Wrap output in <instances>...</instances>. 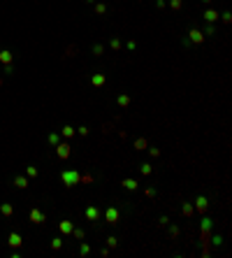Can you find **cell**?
<instances>
[{"label":"cell","mask_w":232,"mask_h":258,"mask_svg":"<svg viewBox=\"0 0 232 258\" xmlns=\"http://www.w3.org/2000/svg\"><path fill=\"white\" fill-rule=\"evenodd\" d=\"M188 37H190V42H195V44H200V42H204V35H202V30H197V28H190V33H188Z\"/></svg>","instance_id":"cell-1"},{"label":"cell","mask_w":232,"mask_h":258,"mask_svg":"<svg viewBox=\"0 0 232 258\" xmlns=\"http://www.w3.org/2000/svg\"><path fill=\"white\" fill-rule=\"evenodd\" d=\"M107 221H109L111 226H116V221H118V209H116V207H109V209H107Z\"/></svg>","instance_id":"cell-2"},{"label":"cell","mask_w":232,"mask_h":258,"mask_svg":"<svg viewBox=\"0 0 232 258\" xmlns=\"http://www.w3.org/2000/svg\"><path fill=\"white\" fill-rule=\"evenodd\" d=\"M63 181H65L67 186H72L74 181H79V174L77 172H63Z\"/></svg>","instance_id":"cell-3"},{"label":"cell","mask_w":232,"mask_h":258,"mask_svg":"<svg viewBox=\"0 0 232 258\" xmlns=\"http://www.w3.org/2000/svg\"><path fill=\"white\" fill-rule=\"evenodd\" d=\"M86 219H88V221H98L100 219V209L98 207H88V209H86Z\"/></svg>","instance_id":"cell-4"},{"label":"cell","mask_w":232,"mask_h":258,"mask_svg":"<svg viewBox=\"0 0 232 258\" xmlns=\"http://www.w3.org/2000/svg\"><path fill=\"white\" fill-rule=\"evenodd\" d=\"M216 19H218V12H216V9H207V12H204V21L211 23V21H216Z\"/></svg>","instance_id":"cell-5"},{"label":"cell","mask_w":232,"mask_h":258,"mask_svg":"<svg viewBox=\"0 0 232 258\" xmlns=\"http://www.w3.org/2000/svg\"><path fill=\"white\" fill-rule=\"evenodd\" d=\"M195 207H197L200 212H207V198L204 195H200L197 200H195Z\"/></svg>","instance_id":"cell-6"},{"label":"cell","mask_w":232,"mask_h":258,"mask_svg":"<svg viewBox=\"0 0 232 258\" xmlns=\"http://www.w3.org/2000/svg\"><path fill=\"white\" fill-rule=\"evenodd\" d=\"M123 186H126L128 191H135V189H137V181H135V179H123Z\"/></svg>","instance_id":"cell-7"},{"label":"cell","mask_w":232,"mask_h":258,"mask_svg":"<svg viewBox=\"0 0 232 258\" xmlns=\"http://www.w3.org/2000/svg\"><path fill=\"white\" fill-rule=\"evenodd\" d=\"M135 149H139V151H142V149H146V140L137 137V140H135Z\"/></svg>","instance_id":"cell-8"},{"label":"cell","mask_w":232,"mask_h":258,"mask_svg":"<svg viewBox=\"0 0 232 258\" xmlns=\"http://www.w3.org/2000/svg\"><path fill=\"white\" fill-rule=\"evenodd\" d=\"M139 172H142V174H151V172H153V167H151L149 163H144V165L139 167Z\"/></svg>","instance_id":"cell-9"},{"label":"cell","mask_w":232,"mask_h":258,"mask_svg":"<svg viewBox=\"0 0 232 258\" xmlns=\"http://www.w3.org/2000/svg\"><path fill=\"white\" fill-rule=\"evenodd\" d=\"M118 105H121V107H128V105H130V98L128 96H118Z\"/></svg>","instance_id":"cell-10"},{"label":"cell","mask_w":232,"mask_h":258,"mask_svg":"<svg viewBox=\"0 0 232 258\" xmlns=\"http://www.w3.org/2000/svg\"><path fill=\"white\" fill-rule=\"evenodd\" d=\"M93 84H95V86H102V84H104V74H95V77H93Z\"/></svg>","instance_id":"cell-11"},{"label":"cell","mask_w":232,"mask_h":258,"mask_svg":"<svg viewBox=\"0 0 232 258\" xmlns=\"http://www.w3.org/2000/svg\"><path fill=\"white\" fill-rule=\"evenodd\" d=\"M61 230H63V232H70V230H72V223H70V221H63V223H61Z\"/></svg>","instance_id":"cell-12"},{"label":"cell","mask_w":232,"mask_h":258,"mask_svg":"<svg viewBox=\"0 0 232 258\" xmlns=\"http://www.w3.org/2000/svg\"><path fill=\"white\" fill-rule=\"evenodd\" d=\"M183 214H186V216H190V214H193V207H190L188 202H183Z\"/></svg>","instance_id":"cell-13"},{"label":"cell","mask_w":232,"mask_h":258,"mask_svg":"<svg viewBox=\"0 0 232 258\" xmlns=\"http://www.w3.org/2000/svg\"><path fill=\"white\" fill-rule=\"evenodd\" d=\"M58 149H61V151H58V154H61V156H63V158H67V156H70V151H67V147H65V144H63V147H58Z\"/></svg>","instance_id":"cell-14"},{"label":"cell","mask_w":232,"mask_h":258,"mask_svg":"<svg viewBox=\"0 0 232 258\" xmlns=\"http://www.w3.org/2000/svg\"><path fill=\"white\" fill-rule=\"evenodd\" d=\"M63 135H65V137H72V135H74V130L70 128V126H65V128H63Z\"/></svg>","instance_id":"cell-15"},{"label":"cell","mask_w":232,"mask_h":258,"mask_svg":"<svg viewBox=\"0 0 232 258\" xmlns=\"http://www.w3.org/2000/svg\"><path fill=\"white\" fill-rule=\"evenodd\" d=\"M102 51H104V49H102V44H95V47H93V54H95V56H100Z\"/></svg>","instance_id":"cell-16"},{"label":"cell","mask_w":232,"mask_h":258,"mask_svg":"<svg viewBox=\"0 0 232 258\" xmlns=\"http://www.w3.org/2000/svg\"><path fill=\"white\" fill-rule=\"evenodd\" d=\"M88 251H91V247H88V244H81V256H86Z\"/></svg>","instance_id":"cell-17"},{"label":"cell","mask_w":232,"mask_h":258,"mask_svg":"<svg viewBox=\"0 0 232 258\" xmlns=\"http://www.w3.org/2000/svg\"><path fill=\"white\" fill-rule=\"evenodd\" d=\"M181 5H183L181 0H172V7H174V9H181Z\"/></svg>","instance_id":"cell-18"},{"label":"cell","mask_w":232,"mask_h":258,"mask_svg":"<svg viewBox=\"0 0 232 258\" xmlns=\"http://www.w3.org/2000/svg\"><path fill=\"white\" fill-rule=\"evenodd\" d=\"M95 12H98V14H104V12H107V7H104V5H98V7H95Z\"/></svg>","instance_id":"cell-19"},{"label":"cell","mask_w":232,"mask_h":258,"mask_svg":"<svg viewBox=\"0 0 232 258\" xmlns=\"http://www.w3.org/2000/svg\"><path fill=\"white\" fill-rule=\"evenodd\" d=\"M111 47H114V49H121V42H118V40L114 37V40H111Z\"/></svg>","instance_id":"cell-20"},{"label":"cell","mask_w":232,"mask_h":258,"mask_svg":"<svg viewBox=\"0 0 232 258\" xmlns=\"http://www.w3.org/2000/svg\"><path fill=\"white\" fill-rule=\"evenodd\" d=\"M9 242H12V244H14V247H16V244H21V242H19V237H16V235H12V237H9Z\"/></svg>","instance_id":"cell-21"},{"label":"cell","mask_w":232,"mask_h":258,"mask_svg":"<svg viewBox=\"0 0 232 258\" xmlns=\"http://www.w3.org/2000/svg\"><path fill=\"white\" fill-rule=\"evenodd\" d=\"M107 244L109 247H116V237H107Z\"/></svg>","instance_id":"cell-22"},{"label":"cell","mask_w":232,"mask_h":258,"mask_svg":"<svg viewBox=\"0 0 232 258\" xmlns=\"http://www.w3.org/2000/svg\"><path fill=\"white\" fill-rule=\"evenodd\" d=\"M223 21H225V23H230V21H232V16H230V12H225V14H223Z\"/></svg>","instance_id":"cell-23"},{"label":"cell","mask_w":232,"mask_h":258,"mask_svg":"<svg viewBox=\"0 0 232 258\" xmlns=\"http://www.w3.org/2000/svg\"><path fill=\"white\" fill-rule=\"evenodd\" d=\"M202 2H211V0H202Z\"/></svg>","instance_id":"cell-24"}]
</instances>
